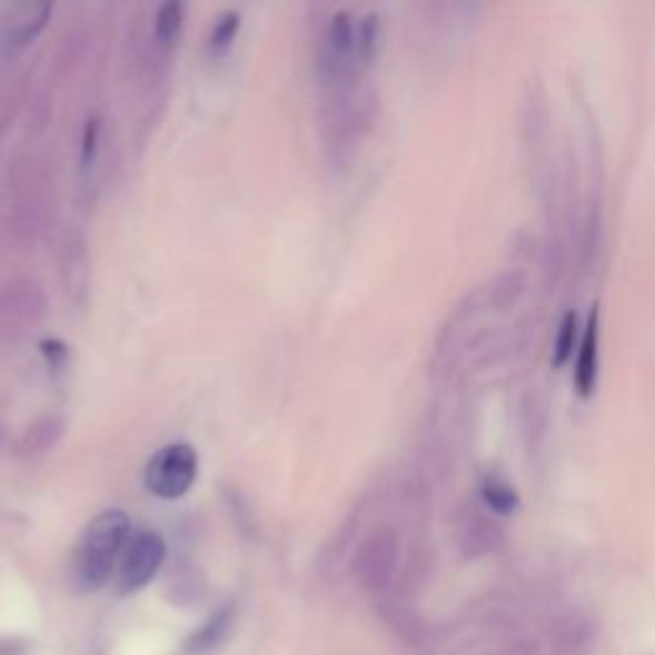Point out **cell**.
I'll return each mask as SVG.
<instances>
[{
  "instance_id": "cell-1",
  "label": "cell",
  "mask_w": 655,
  "mask_h": 655,
  "mask_svg": "<svg viewBox=\"0 0 655 655\" xmlns=\"http://www.w3.org/2000/svg\"><path fill=\"white\" fill-rule=\"evenodd\" d=\"M129 540L131 520L121 509H106L85 527L78 550H75V582L80 592L103 589Z\"/></svg>"
},
{
  "instance_id": "cell-2",
  "label": "cell",
  "mask_w": 655,
  "mask_h": 655,
  "mask_svg": "<svg viewBox=\"0 0 655 655\" xmlns=\"http://www.w3.org/2000/svg\"><path fill=\"white\" fill-rule=\"evenodd\" d=\"M198 479V450L190 444H169L149 458L143 484L159 499H180Z\"/></svg>"
},
{
  "instance_id": "cell-3",
  "label": "cell",
  "mask_w": 655,
  "mask_h": 655,
  "mask_svg": "<svg viewBox=\"0 0 655 655\" xmlns=\"http://www.w3.org/2000/svg\"><path fill=\"white\" fill-rule=\"evenodd\" d=\"M167 558V543L155 530H139L126 543L121 568H118V592L133 594L151 584Z\"/></svg>"
},
{
  "instance_id": "cell-4",
  "label": "cell",
  "mask_w": 655,
  "mask_h": 655,
  "mask_svg": "<svg viewBox=\"0 0 655 655\" xmlns=\"http://www.w3.org/2000/svg\"><path fill=\"white\" fill-rule=\"evenodd\" d=\"M397 560V540L393 533H377L364 543L359 556H356V576L361 578L364 586L379 589L389 582L395 572Z\"/></svg>"
},
{
  "instance_id": "cell-5",
  "label": "cell",
  "mask_w": 655,
  "mask_h": 655,
  "mask_svg": "<svg viewBox=\"0 0 655 655\" xmlns=\"http://www.w3.org/2000/svg\"><path fill=\"white\" fill-rule=\"evenodd\" d=\"M599 377V308L592 305L586 322L582 328L576 348V367H574V387L582 397H592L597 389Z\"/></svg>"
},
{
  "instance_id": "cell-6",
  "label": "cell",
  "mask_w": 655,
  "mask_h": 655,
  "mask_svg": "<svg viewBox=\"0 0 655 655\" xmlns=\"http://www.w3.org/2000/svg\"><path fill=\"white\" fill-rule=\"evenodd\" d=\"M234 623H236V604H226V607L218 609L216 615H212L208 623L198 629V633H192L190 637H187L185 651L192 653V655L212 653L228 641V635H231V629H234Z\"/></svg>"
},
{
  "instance_id": "cell-7",
  "label": "cell",
  "mask_w": 655,
  "mask_h": 655,
  "mask_svg": "<svg viewBox=\"0 0 655 655\" xmlns=\"http://www.w3.org/2000/svg\"><path fill=\"white\" fill-rule=\"evenodd\" d=\"M479 495L492 513L497 515H513L517 507H520V495L509 484L505 476L499 474H484L479 484Z\"/></svg>"
},
{
  "instance_id": "cell-8",
  "label": "cell",
  "mask_w": 655,
  "mask_h": 655,
  "mask_svg": "<svg viewBox=\"0 0 655 655\" xmlns=\"http://www.w3.org/2000/svg\"><path fill=\"white\" fill-rule=\"evenodd\" d=\"M578 338H582L578 315L574 310H568V312H564V318H560L556 338H553V354H550L553 367L560 369L574 359V351L578 348Z\"/></svg>"
},
{
  "instance_id": "cell-9",
  "label": "cell",
  "mask_w": 655,
  "mask_h": 655,
  "mask_svg": "<svg viewBox=\"0 0 655 655\" xmlns=\"http://www.w3.org/2000/svg\"><path fill=\"white\" fill-rule=\"evenodd\" d=\"M525 292V277L520 271H505L495 279V285L489 289V302L495 305L497 310H505L509 305L520 300V295Z\"/></svg>"
},
{
  "instance_id": "cell-10",
  "label": "cell",
  "mask_w": 655,
  "mask_h": 655,
  "mask_svg": "<svg viewBox=\"0 0 655 655\" xmlns=\"http://www.w3.org/2000/svg\"><path fill=\"white\" fill-rule=\"evenodd\" d=\"M182 29V3L177 0H169V3L159 6L155 16V37L159 44H172V41L180 37Z\"/></svg>"
},
{
  "instance_id": "cell-11",
  "label": "cell",
  "mask_w": 655,
  "mask_h": 655,
  "mask_svg": "<svg viewBox=\"0 0 655 655\" xmlns=\"http://www.w3.org/2000/svg\"><path fill=\"white\" fill-rule=\"evenodd\" d=\"M98 149H100V118L88 116L82 131V151H80V177L88 182L98 161Z\"/></svg>"
},
{
  "instance_id": "cell-12",
  "label": "cell",
  "mask_w": 655,
  "mask_h": 655,
  "mask_svg": "<svg viewBox=\"0 0 655 655\" xmlns=\"http://www.w3.org/2000/svg\"><path fill=\"white\" fill-rule=\"evenodd\" d=\"M238 29H241V16H238L236 11L220 13L216 27H212V31H210V39H208L210 54H224L226 49L236 41Z\"/></svg>"
},
{
  "instance_id": "cell-13",
  "label": "cell",
  "mask_w": 655,
  "mask_h": 655,
  "mask_svg": "<svg viewBox=\"0 0 655 655\" xmlns=\"http://www.w3.org/2000/svg\"><path fill=\"white\" fill-rule=\"evenodd\" d=\"M379 47V19L377 16H367L359 27V37H356V57L361 64H369L374 52Z\"/></svg>"
},
{
  "instance_id": "cell-14",
  "label": "cell",
  "mask_w": 655,
  "mask_h": 655,
  "mask_svg": "<svg viewBox=\"0 0 655 655\" xmlns=\"http://www.w3.org/2000/svg\"><path fill=\"white\" fill-rule=\"evenodd\" d=\"M41 351L47 354L49 367H62L64 359H67V348L59 341H44L41 344Z\"/></svg>"
}]
</instances>
